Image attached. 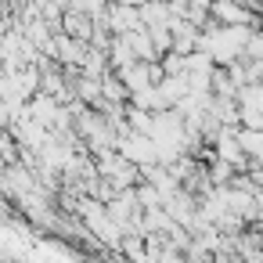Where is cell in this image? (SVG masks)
<instances>
[{
    "label": "cell",
    "mask_w": 263,
    "mask_h": 263,
    "mask_svg": "<svg viewBox=\"0 0 263 263\" xmlns=\"http://www.w3.org/2000/svg\"><path fill=\"white\" fill-rule=\"evenodd\" d=\"M105 4H119V0H105Z\"/></svg>",
    "instance_id": "6da1fadb"
}]
</instances>
